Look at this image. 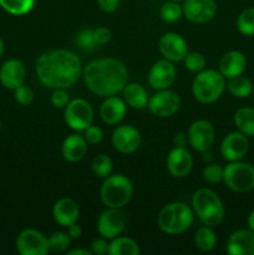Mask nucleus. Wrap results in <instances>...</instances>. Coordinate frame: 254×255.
Returning <instances> with one entry per match:
<instances>
[{"instance_id": "1", "label": "nucleus", "mask_w": 254, "mask_h": 255, "mask_svg": "<svg viewBox=\"0 0 254 255\" xmlns=\"http://www.w3.org/2000/svg\"><path fill=\"white\" fill-rule=\"evenodd\" d=\"M37 79L50 90L70 89L82 76V62L75 52L66 49H54L42 52L36 61Z\"/></svg>"}, {"instance_id": "2", "label": "nucleus", "mask_w": 254, "mask_h": 255, "mask_svg": "<svg viewBox=\"0 0 254 255\" xmlns=\"http://www.w3.org/2000/svg\"><path fill=\"white\" fill-rule=\"evenodd\" d=\"M85 85L92 94L101 97L120 94L128 82V71L121 60L102 57L90 61L82 70Z\"/></svg>"}, {"instance_id": "3", "label": "nucleus", "mask_w": 254, "mask_h": 255, "mask_svg": "<svg viewBox=\"0 0 254 255\" xmlns=\"http://www.w3.org/2000/svg\"><path fill=\"white\" fill-rule=\"evenodd\" d=\"M194 222V212L182 202H172L161 209L157 217V224L163 233L168 236H178L192 227Z\"/></svg>"}, {"instance_id": "4", "label": "nucleus", "mask_w": 254, "mask_h": 255, "mask_svg": "<svg viewBox=\"0 0 254 255\" xmlns=\"http://www.w3.org/2000/svg\"><path fill=\"white\" fill-rule=\"evenodd\" d=\"M192 209L203 226L216 227L224 219L226 209L218 194L209 188H201L192 197Z\"/></svg>"}, {"instance_id": "5", "label": "nucleus", "mask_w": 254, "mask_h": 255, "mask_svg": "<svg viewBox=\"0 0 254 255\" xmlns=\"http://www.w3.org/2000/svg\"><path fill=\"white\" fill-rule=\"evenodd\" d=\"M226 87V79L221 72L212 69H204L193 79L192 94L201 104L211 105L221 99Z\"/></svg>"}, {"instance_id": "6", "label": "nucleus", "mask_w": 254, "mask_h": 255, "mask_svg": "<svg viewBox=\"0 0 254 255\" xmlns=\"http://www.w3.org/2000/svg\"><path fill=\"white\" fill-rule=\"evenodd\" d=\"M133 186L128 177L121 173L110 174L100 189L102 203L109 208H124L131 201Z\"/></svg>"}, {"instance_id": "7", "label": "nucleus", "mask_w": 254, "mask_h": 255, "mask_svg": "<svg viewBox=\"0 0 254 255\" xmlns=\"http://www.w3.org/2000/svg\"><path fill=\"white\" fill-rule=\"evenodd\" d=\"M223 181L226 186L237 193H246L254 189V166L248 162H229L224 167Z\"/></svg>"}, {"instance_id": "8", "label": "nucleus", "mask_w": 254, "mask_h": 255, "mask_svg": "<svg viewBox=\"0 0 254 255\" xmlns=\"http://www.w3.org/2000/svg\"><path fill=\"white\" fill-rule=\"evenodd\" d=\"M64 117L70 128L76 132H84L94 121V109L84 99L70 100L65 107Z\"/></svg>"}, {"instance_id": "9", "label": "nucleus", "mask_w": 254, "mask_h": 255, "mask_svg": "<svg viewBox=\"0 0 254 255\" xmlns=\"http://www.w3.org/2000/svg\"><path fill=\"white\" fill-rule=\"evenodd\" d=\"M188 143L194 151L207 152L212 148L216 141V129L207 120H197L189 126Z\"/></svg>"}, {"instance_id": "10", "label": "nucleus", "mask_w": 254, "mask_h": 255, "mask_svg": "<svg viewBox=\"0 0 254 255\" xmlns=\"http://www.w3.org/2000/svg\"><path fill=\"white\" fill-rule=\"evenodd\" d=\"M147 107L152 115L166 119L173 116L178 111L181 107V99L176 92L168 89L157 90L156 94L149 97Z\"/></svg>"}, {"instance_id": "11", "label": "nucleus", "mask_w": 254, "mask_h": 255, "mask_svg": "<svg viewBox=\"0 0 254 255\" xmlns=\"http://www.w3.org/2000/svg\"><path fill=\"white\" fill-rule=\"evenodd\" d=\"M126 228V216L121 208L105 209L97 219V232L106 239L119 237Z\"/></svg>"}, {"instance_id": "12", "label": "nucleus", "mask_w": 254, "mask_h": 255, "mask_svg": "<svg viewBox=\"0 0 254 255\" xmlns=\"http://www.w3.org/2000/svg\"><path fill=\"white\" fill-rule=\"evenodd\" d=\"M16 249L21 255H47L49 241L36 229H24L16 238Z\"/></svg>"}, {"instance_id": "13", "label": "nucleus", "mask_w": 254, "mask_h": 255, "mask_svg": "<svg viewBox=\"0 0 254 255\" xmlns=\"http://www.w3.org/2000/svg\"><path fill=\"white\" fill-rule=\"evenodd\" d=\"M216 0H184L183 15L194 24H204L216 16Z\"/></svg>"}, {"instance_id": "14", "label": "nucleus", "mask_w": 254, "mask_h": 255, "mask_svg": "<svg viewBox=\"0 0 254 255\" xmlns=\"http://www.w3.org/2000/svg\"><path fill=\"white\" fill-rule=\"evenodd\" d=\"M111 141L120 153H133L141 146V133L132 125H122L115 129Z\"/></svg>"}, {"instance_id": "15", "label": "nucleus", "mask_w": 254, "mask_h": 255, "mask_svg": "<svg viewBox=\"0 0 254 255\" xmlns=\"http://www.w3.org/2000/svg\"><path fill=\"white\" fill-rule=\"evenodd\" d=\"M249 149L248 136L239 131L231 132L223 138L221 144V154L228 162L241 161Z\"/></svg>"}, {"instance_id": "16", "label": "nucleus", "mask_w": 254, "mask_h": 255, "mask_svg": "<svg viewBox=\"0 0 254 255\" xmlns=\"http://www.w3.org/2000/svg\"><path fill=\"white\" fill-rule=\"evenodd\" d=\"M158 49L162 56L171 62L183 61L188 52L186 40L177 32H167L162 35L158 42Z\"/></svg>"}, {"instance_id": "17", "label": "nucleus", "mask_w": 254, "mask_h": 255, "mask_svg": "<svg viewBox=\"0 0 254 255\" xmlns=\"http://www.w3.org/2000/svg\"><path fill=\"white\" fill-rule=\"evenodd\" d=\"M176 67L173 62L163 59L154 62L148 72V84L154 90H164L172 86L176 80Z\"/></svg>"}, {"instance_id": "18", "label": "nucleus", "mask_w": 254, "mask_h": 255, "mask_svg": "<svg viewBox=\"0 0 254 255\" xmlns=\"http://www.w3.org/2000/svg\"><path fill=\"white\" fill-rule=\"evenodd\" d=\"M166 164L171 176L176 178H184L192 171L193 158L186 147H174L167 156Z\"/></svg>"}, {"instance_id": "19", "label": "nucleus", "mask_w": 254, "mask_h": 255, "mask_svg": "<svg viewBox=\"0 0 254 255\" xmlns=\"http://www.w3.org/2000/svg\"><path fill=\"white\" fill-rule=\"evenodd\" d=\"M26 77L24 64L17 59H10L0 67V82L7 90H15L21 86Z\"/></svg>"}, {"instance_id": "20", "label": "nucleus", "mask_w": 254, "mask_h": 255, "mask_svg": "<svg viewBox=\"0 0 254 255\" xmlns=\"http://www.w3.org/2000/svg\"><path fill=\"white\" fill-rule=\"evenodd\" d=\"M226 249L231 255H254V232L249 228L233 232L227 241Z\"/></svg>"}, {"instance_id": "21", "label": "nucleus", "mask_w": 254, "mask_h": 255, "mask_svg": "<svg viewBox=\"0 0 254 255\" xmlns=\"http://www.w3.org/2000/svg\"><path fill=\"white\" fill-rule=\"evenodd\" d=\"M80 216L79 204L72 198H60L52 208V217L55 222L61 227L67 228L71 224L76 223Z\"/></svg>"}, {"instance_id": "22", "label": "nucleus", "mask_w": 254, "mask_h": 255, "mask_svg": "<svg viewBox=\"0 0 254 255\" xmlns=\"http://www.w3.org/2000/svg\"><path fill=\"white\" fill-rule=\"evenodd\" d=\"M247 69V59L243 52L238 50H231L222 56L219 61V72L224 79H233V77L243 75Z\"/></svg>"}, {"instance_id": "23", "label": "nucleus", "mask_w": 254, "mask_h": 255, "mask_svg": "<svg viewBox=\"0 0 254 255\" xmlns=\"http://www.w3.org/2000/svg\"><path fill=\"white\" fill-rule=\"evenodd\" d=\"M127 112V105L122 99L115 96L106 97L100 109V116L107 125H117L125 119Z\"/></svg>"}, {"instance_id": "24", "label": "nucleus", "mask_w": 254, "mask_h": 255, "mask_svg": "<svg viewBox=\"0 0 254 255\" xmlns=\"http://www.w3.org/2000/svg\"><path fill=\"white\" fill-rule=\"evenodd\" d=\"M87 142L85 137L80 133H72L67 136L62 142L61 152L64 158L67 162H75L81 161L85 157L87 152Z\"/></svg>"}, {"instance_id": "25", "label": "nucleus", "mask_w": 254, "mask_h": 255, "mask_svg": "<svg viewBox=\"0 0 254 255\" xmlns=\"http://www.w3.org/2000/svg\"><path fill=\"white\" fill-rule=\"evenodd\" d=\"M122 92H124V101L131 109L143 110L148 105L149 96L147 94V90L141 84H137V82L127 84Z\"/></svg>"}, {"instance_id": "26", "label": "nucleus", "mask_w": 254, "mask_h": 255, "mask_svg": "<svg viewBox=\"0 0 254 255\" xmlns=\"http://www.w3.org/2000/svg\"><path fill=\"white\" fill-rule=\"evenodd\" d=\"M234 125L239 132L246 136L254 137V109L253 107H241L234 114Z\"/></svg>"}, {"instance_id": "27", "label": "nucleus", "mask_w": 254, "mask_h": 255, "mask_svg": "<svg viewBox=\"0 0 254 255\" xmlns=\"http://www.w3.org/2000/svg\"><path fill=\"white\" fill-rule=\"evenodd\" d=\"M110 255H138L139 247L128 237H116L112 239L109 248Z\"/></svg>"}, {"instance_id": "28", "label": "nucleus", "mask_w": 254, "mask_h": 255, "mask_svg": "<svg viewBox=\"0 0 254 255\" xmlns=\"http://www.w3.org/2000/svg\"><path fill=\"white\" fill-rule=\"evenodd\" d=\"M227 89H228L229 94L233 95L237 99H246V97L251 96L253 92V82L248 79V77L239 75V76L229 79L228 84H227Z\"/></svg>"}, {"instance_id": "29", "label": "nucleus", "mask_w": 254, "mask_h": 255, "mask_svg": "<svg viewBox=\"0 0 254 255\" xmlns=\"http://www.w3.org/2000/svg\"><path fill=\"white\" fill-rule=\"evenodd\" d=\"M194 244L201 252L213 251L217 246V236L212 227H201L194 236Z\"/></svg>"}, {"instance_id": "30", "label": "nucleus", "mask_w": 254, "mask_h": 255, "mask_svg": "<svg viewBox=\"0 0 254 255\" xmlns=\"http://www.w3.org/2000/svg\"><path fill=\"white\" fill-rule=\"evenodd\" d=\"M34 5L35 0H0V6L6 12L16 16L30 12Z\"/></svg>"}, {"instance_id": "31", "label": "nucleus", "mask_w": 254, "mask_h": 255, "mask_svg": "<svg viewBox=\"0 0 254 255\" xmlns=\"http://www.w3.org/2000/svg\"><path fill=\"white\" fill-rule=\"evenodd\" d=\"M237 29L244 36H254V7H247L239 14Z\"/></svg>"}, {"instance_id": "32", "label": "nucleus", "mask_w": 254, "mask_h": 255, "mask_svg": "<svg viewBox=\"0 0 254 255\" xmlns=\"http://www.w3.org/2000/svg\"><path fill=\"white\" fill-rule=\"evenodd\" d=\"M92 171L100 178H106L107 176L112 173V168H114V163H112V159L110 158L107 154H99V156L95 157L92 159Z\"/></svg>"}, {"instance_id": "33", "label": "nucleus", "mask_w": 254, "mask_h": 255, "mask_svg": "<svg viewBox=\"0 0 254 255\" xmlns=\"http://www.w3.org/2000/svg\"><path fill=\"white\" fill-rule=\"evenodd\" d=\"M159 15H161L163 21L172 24V22H176L181 19V16L183 15V9L178 4V1L171 0V1H166L162 5Z\"/></svg>"}, {"instance_id": "34", "label": "nucleus", "mask_w": 254, "mask_h": 255, "mask_svg": "<svg viewBox=\"0 0 254 255\" xmlns=\"http://www.w3.org/2000/svg\"><path fill=\"white\" fill-rule=\"evenodd\" d=\"M47 241H49L50 251L55 252V253L66 252L69 249L70 243H71V238L65 232H55L47 238Z\"/></svg>"}, {"instance_id": "35", "label": "nucleus", "mask_w": 254, "mask_h": 255, "mask_svg": "<svg viewBox=\"0 0 254 255\" xmlns=\"http://www.w3.org/2000/svg\"><path fill=\"white\" fill-rule=\"evenodd\" d=\"M184 66L188 71L193 72V74H198L202 70L206 69V57L203 56V54L197 51L187 52V55L183 59Z\"/></svg>"}, {"instance_id": "36", "label": "nucleus", "mask_w": 254, "mask_h": 255, "mask_svg": "<svg viewBox=\"0 0 254 255\" xmlns=\"http://www.w3.org/2000/svg\"><path fill=\"white\" fill-rule=\"evenodd\" d=\"M76 44L79 45L80 49L85 50V51H92V50L99 46L96 40H95L94 30L92 29L80 30L76 35Z\"/></svg>"}, {"instance_id": "37", "label": "nucleus", "mask_w": 254, "mask_h": 255, "mask_svg": "<svg viewBox=\"0 0 254 255\" xmlns=\"http://www.w3.org/2000/svg\"><path fill=\"white\" fill-rule=\"evenodd\" d=\"M224 168L217 163H211L204 167L203 178L204 181L211 184H217L223 181Z\"/></svg>"}, {"instance_id": "38", "label": "nucleus", "mask_w": 254, "mask_h": 255, "mask_svg": "<svg viewBox=\"0 0 254 255\" xmlns=\"http://www.w3.org/2000/svg\"><path fill=\"white\" fill-rule=\"evenodd\" d=\"M14 97L16 102L21 106H29L34 101V92L29 86H25L24 84L21 86L16 87L14 90Z\"/></svg>"}, {"instance_id": "39", "label": "nucleus", "mask_w": 254, "mask_h": 255, "mask_svg": "<svg viewBox=\"0 0 254 255\" xmlns=\"http://www.w3.org/2000/svg\"><path fill=\"white\" fill-rule=\"evenodd\" d=\"M84 137L89 144H99L104 138V131L99 126L90 125L84 131Z\"/></svg>"}, {"instance_id": "40", "label": "nucleus", "mask_w": 254, "mask_h": 255, "mask_svg": "<svg viewBox=\"0 0 254 255\" xmlns=\"http://www.w3.org/2000/svg\"><path fill=\"white\" fill-rule=\"evenodd\" d=\"M70 102V95L65 89L54 90L51 95V104L52 106L57 109H65L66 105Z\"/></svg>"}, {"instance_id": "41", "label": "nucleus", "mask_w": 254, "mask_h": 255, "mask_svg": "<svg viewBox=\"0 0 254 255\" xmlns=\"http://www.w3.org/2000/svg\"><path fill=\"white\" fill-rule=\"evenodd\" d=\"M109 248H110V243H107L106 238H100V239H95L94 242L91 243V253L95 255H105L109 254Z\"/></svg>"}, {"instance_id": "42", "label": "nucleus", "mask_w": 254, "mask_h": 255, "mask_svg": "<svg viewBox=\"0 0 254 255\" xmlns=\"http://www.w3.org/2000/svg\"><path fill=\"white\" fill-rule=\"evenodd\" d=\"M94 36H95V40H96L97 45H105L111 40L112 32L109 27L100 26L94 30Z\"/></svg>"}, {"instance_id": "43", "label": "nucleus", "mask_w": 254, "mask_h": 255, "mask_svg": "<svg viewBox=\"0 0 254 255\" xmlns=\"http://www.w3.org/2000/svg\"><path fill=\"white\" fill-rule=\"evenodd\" d=\"M120 1L121 0H97V4L102 11L114 12L120 6Z\"/></svg>"}, {"instance_id": "44", "label": "nucleus", "mask_w": 254, "mask_h": 255, "mask_svg": "<svg viewBox=\"0 0 254 255\" xmlns=\"http://www.w3.org/2000/svg\"><path fill=\"white\" fill-rule=\"evenodd\" d=\"M67 234L70 236L71 239H77L82 236V228L76 223L71 224V226L67 227Z\"/></svg>"}, {"instance_id": "45", "label": "nucleus", "mask_w": 254, "mask_h": 255, "mask_svg": "<svg viewBox=\"0 0 254 255\" xmlns=\"http://www.w3.org/2000/svg\"><path fill=\"white\" fill-rule=\"evenodd\" d=\"M173 143L174 147H186L187 143H188V137L183 132H178V133L174 134Z\"/></svg>"}, {"instance_id": "46", "label": "nucleus", "mask_w": 254, "mask_h": 255, "mask_svg": "<svg viewBox=\"0 0 254 255\" xmlns=\"http://www.w3.org/2000/svg\"><path fill=\"white\" fill-rule=\"evenodd\" d=\"M67 255H92L91 251L87 249H72V251L67 252Z\"/></svg>"}, {"instance_id": "47", "label": "nucleus", "mask_w": 254, "mask_h": 255, "mask_svg": "<svg viewBox=\"0 0 254 255\" xmlns=\"http://www.w3.org/2000/svg\"><path fill=\"white\" fill-rule=\"evenodd\" d=\"M247 224H248V228L251 229L252 232H254V211L251 212V214L248 216V219H247Z\"/></svg>"}, {"instance_id": "48", "label": "nucleus", "mask_w": 254, "mask_h": 255, "mask_svg": "<svg viewBox=\"0 0 254 255\" xmlns=\"http://www.w3.org/2000/svg\"><path fill=\"white\" fill-rule=\"evenodd\" d=\"M2 52H4V41H2V39L0 37V57H1Z\"/></svg>"}, {"instance_id": "49", "label": "nucleus", "mask_w": 254, "mask_h": 255, "mask_svg": "<svg viewBox=\"0 0 254 255\" xmlns=\"http://www.w3.org/2000/svg\"><path fill=\"white\" fill-rule=\"evenodd\" d=\"M173 1H182V0H173Z\"/></svg>"}]
</instances>
